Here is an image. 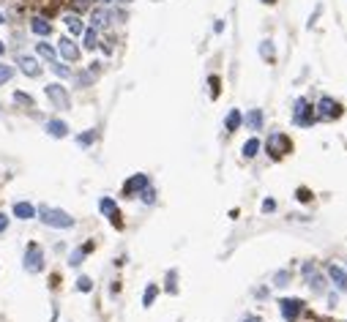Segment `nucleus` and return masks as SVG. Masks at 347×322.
I'll return each mask as SVG.
<instances>
[{"mask_svg": "<svg viewBox=\"0 0 347 322\" xmlns=\"http://www.w3.org/2000/svg\"><path fill=\"white\" fill-rule=\"evenodd\" d=\"M36 216L44 227H49V230H71V227L77 224V219L71 216L69 210H61V207H52V205H38Z\"/></svg>", "mask_w": 347, "mask_h": 322, "instance_id": "nucleus-1", "label": "nucleus"}, {"mask_svg": "<svg viewBox=\"0 0 347 322\" xmlns=\"http://www.w3.org/2000/svg\"><path fill=\"white\" fill-rule=\"evenodd\" d=\"M44 262H46V257H44V249H41V243L38 240H30L28 246H25V254H22V267H25V273H41L44 271Z\"/></svg>", "mask_w": 347, "mask_h": 322, "instance_id": "nucleus-2", "label": "nucleus"}, {"mask_svg": "<svg viewBox=\"0 0 347 322\" xmlns=\"http://www.w3.org/2000/svg\"><path fill=\"white\" fill-rule=\"evenodd\" d=\"M292 123L301 126V129H309V126H315V123H317L315 104H309L306 98H295V104H292Z\"/></svg>", "mask_w": 347, "mask_h": 322, "instance_id": "nucleus-3", "label": "nucleus"}, {"mask_svg": "<svg viewBox=\"0 0 347 322\" xmlns=\"http://www.w3.org/2000/svg\"><path fill=\"white\" fill-rule=\"evenodd\" d=\"M44 93H46V98H49V104L55 106V110H61V112L71 110V93L66 90L61 82H49L44 88Z\"/></svg>", "mask_w": 347, "mask_h": 322, "instance_id": "nucleus-4", "label": "nucleus"}, {"mask_svg": "<svg viewBox=\"0 0 347 322\" xmlns=\"http://www.w3.org/2000/svg\"><path fill=\"white\" fill-rule=\"evenodd\" d=\"M17 69L25 74L28 79H38L44 74V69H41V60L38 58H33V55H25V52H19L17 55Z\"/></svg>", "mask_w": 347, "mask_h": 322, "instance_id": "nucleus-5", "label": "nucleus"}, {"mask_svg": "<svg viewBox=\"0 0 347 322\" xmlns=\"http://www.w3.org/2000/svg\"><path fill=\"white\" fill-rule=\"evenodd\" d=\"M58 55H61L63 60H69V63H77L79 58H82V49H79V44H74V38L71 36H61L55 44Z\"/></svg>", "mask_w": 347, "mask_h": 322, "instance_id": "nucleus-6", "label": "nucleus"}, {"mask_svg": "<svg viewBox=\"0 0 347 322\" xmlns=\"http://www.w3.org/2000/svg\"><path fill=\"white\" fill-rule=\"evenodd\" d=\"M315 112H317V120H336L342 115V106H339V101H333L331 96H323L315 104Z\"/></svg>", "mask_w": 347, "mask_h": 322, "instance_id": "nucleus-7", "label": "nucleus"}, {"mask_svg": "<svg viewBox=\"0 0 347 322\" xmlns=\"http://www.w3.org/2000/svg\"><path fill=\"white\" fill-rule=\"evenodd\" d=\"M290 147H292V145H290V137H287V134H279V131H273L271 137H268V142H265V150H268L273 158L290 153Z\"/></svg>", "mask_w": 347, "mask_h": 322, "instance_id": "nucleus-8", "label": "nucleus"}, {"mask_svg": "<svg viewBox=\"0 0 347 322\" xmlns=\"http://www.w3.org/2000/svg\"><path fill=\"white\" fill-rule=\"evenodd\" d=\"M279 308H282V317L287 319V322H295L298 317L304 314V300L301 298H282L279 300Z\"/></svg>", "mask_w": 347, "mask_h": 322, "instance_id": "nucleus-9", "label": "nucleus"}, {"mask_svg": "<svg viewBox=\"0 0 347 322\" xmlns=\"http://www.w3.org/2000/svg\"><path fill=\"white\" fill-rule=\"evenodd\" d=\"M148 186H151V178L145 172H137V175H131L123 183V197H139V191L148 189Z\"/></svg>", "mask_w": 347, "mask_h": 322, "instance_id": "nucleus-10", "label": "nucleus"}, {"mask_svg": "<svg viewBox=\"0 0 347 322\" xmlns=\"http://www.w3.org/2000/svg\"><path fill=\"white\" fill-rule=\"evenodd\" d=\"M11 216L17 221H30V219H36V205L28 202V199H19V202L11 205Z\"/></svg>", "mask_w": 347, "mask_h": 322, "instance_id": "nucleus-11", "label": "nucleus"}, {"mask_svg": "<svg viewBox=\"0 0 347 322\" xmlns=\"http://www.w3.org/2000/svg\"><path fill=\"white\" fill-rule=\"evenodd\" d=\"M98 210H102L115 227H121V210H118V202L112 197H102V199H98Z\"/></svg>", "mask_w": 347, "mask_h": 322, "instance_id": "nucleus-12", "label": "nucleus"}, {"mask_svg": "<svg viewBox=\"0 0 347 322\" xmlns=\"http://www.w3.org/2000/svg\"><path fill=\"white\" fill-rule=\"evenodd\" d=\"M44 131L49 134L52 139H66L69 137V123H66V120H61V118H52V120H46L44 123Z\"/></svg>", "mask_w": 347, "mask_h": 322, "instance_id": "nucleus-13", "label": "nucleus"}, {"mask_svg": "<svg viewBox=\"0 0 347 322\" xmlns=\"http://www.w3.org/2000/svg\"><path fill=\"white\" fill-rule=\"evenodd\" d=\"M52 30H55V28H52V22H49L46 17H33V19H30V33H33V36L49 38Z\"/></svg>", "mask_w": 347, "mask_h": 322, "instance_id": "nucleus-14", "label": "nucleus"}, {"mask_svg": "<svg viewBox=\"0 0 347 322\" xmlns=\"http://www.w3.org/2000/svg\"><path fill=\"white\" fill-rule=\"evenodd\" d=\"M36 58L46 60V63H55V60H58L55 44H49V41H44V38H38V41H36Z\"/></svg>", "mask_w": 347, "mask_h": 322, "instance_id": "nucleus-15", "label": "nucleus"}, {"mask_svg": "<svg viewBox=\"0 0 347 322\" xmlns=\"http://www.w3.org/2000/svg\"><path fill=\"white\" fill-rule=\"evenodd\" d=\"M110 19H112V11L110 9H93L90 11V28H96V30H102V28H107L110 25Z\"/></svg>", "mask_w": 347, "mask_h": 322, "instance_id": "nucleus-16", "label": "nucleus"}, {"mask_svg": "<svg viewBox=\"0 0 347 322\" xmlns=\"http://www.w3.org/2000/svg\"><path fill=\"white\" fill-rule=\"evenodd\" d=\"M63 25L71 36H82V30H85V22L79 14H63Z\"/></svg>", "mask_w": 347, "mask_h": 322, "instance_id": "nucleus-17", "label": "nucleus"}, {"mask_svg": "<svg viewBox=\"0 0 347 322\" xmlns=\"http://www.w3.org/2000/svg\"><path fill=\"white\" fill-rule=\"evenodd\" d=\"M241 126H243L241 110H230V112H227V118H224V131H227V134H235Z\"/></svg>", "mask_w": 347, "mask_h": 322, "instance_id": "nucleus-18", "label": "nucleus"}, {"mask_svg": "<svg viewBox=\"0 0 347 322\" xmlns=\"http://www.w3.org/2000/svg\"><path fill=\"white\" fill-rule=\"evenodd\" d=\"M328 279L336 284V290H347V271H342L339 265H328Z\"/></svg>", "mask_w": 347, "mask_h": 322, "instance_id": "nucleus-19", "label": "nucleus"}, {"mask_svg": "<svg viewBox=\"0 0 347 322\" xmlns=\"http://www.w3.org/2000/svg\"><path fill=\"white\" fill-rule=\"evenodd\" d=\"M243 123L249 126L252 131H263V123H265L263 110H249V112H246V118H243Z\"/></svg>", "mask_w": 347, "mask_h": 322, "instance_id": "nucleus-20", "label": "nucleus"}, {"mask_svg": "<svg viewBox=\"0 0 347 322\" xmlns=\"http://www.w3.org/2000/svg\"><path fill=\"white\" fill-rule=\"evenodd\" d=\"M90 249H93V243H85V246H79V249H74V251L69 254V265L71 267H79V265L85 262V257H88Z\"/></svg>", "mask_w": 347, "mask_h": 322, "instance_id": "nucleus-21", "label": "nucleus"}, {"mask_svg": "<svg viewBox=\"0 0 347 322\" xmlns=\"http://www.w3.org/2000/svg\"><path fill=\"white\" fill-rule=\"evenodd\" d=\"M98 44H102V41H98V30L96 28H85L82 30V46H85V49H96Z\"/></svg>", "mask_w": 347, "mask_h": 322, "instance_id": "nucleus-22", "label": "nucleus"}, {"mask_svg": "<svg viewBox=\"0 0 347 322\" xmlns=\"http://www.w3.org/2000/svg\"><path fill=\"white\" fill-rule=\"evenodd\" d=\"M306 281H309V290L315 292V295H323V292H325V279L320 276L317 271H312L309 276H306Z\"/></svg>", "mask_w": 347, "mask_h": 322, "instance_id": "nucleus-23", "label": "nucleus"}, {"mask_svg": "<svg viewBox=\"0 0 347 322\" xmlns=\"http://www.w3.org/2000/svg\"><path fill=\"white\" fill-rule=\"evenodd\" d=\"M96 139H98V129H88V131L77 134V145H79V147H90Z\"/></svg>", "mask_w": 347, "mask_h": 322, "instance_id": "nucleus-24", "label": "nucleus"}, {"mask_svg": "<svg viewBox=\"0 0 347 322\" xmlns=\"http://www.w3.org/2000/svg\"><path fill=\"white\" fill-rule=\"evenodd\" d=\"M260 147H263V142H260L257 137L246 139V142H243V158H255L257 153H260Z\"/></svg>", "mask_w": 347, "mask_h": 322, "instance_id": "nucleus-25", "label": "nucleus"}, {"mask_svg": "<svg viewBox=\"0 0 347 322\" xmlns=\"http://www.w3.org/2000/svg\"><path fill=\"white\" fill-rule=\"evenodd\" d=\"M156 298H159V284H148L145 292H142V306L151 308L153 303H156Z\"/></svg>", "mask_w": 347, "mask_h": 322, "instance_id": "nucleus-26", "label": "nucleus"}, {"mask_svg": "<svg viewBox=\"0 0 347 322\" xmlns=\"http://www.w3.org/2000/svg\"><path fill=\"white\" fill-rule=\"evenodd\" d=\"M164 290L170 295H178V271L172 267V271H167V279H164Z\"/></svg>", "mask_w": 347, "mask_h": 322, "instance_id": "nucleus-27", "label": "nucleus"}, {"mask_svg": "<svg viewBox=\"0 0 347 322\" xmlns=\"http://www.w3.org/2000/svg\"><path fill=\"white\" fill-rule=\"evenodd\" d=\"M14 104L17 106H22V110H33V96H28V93H22V90H14Z\"/></svg>", "mask_w": 347, "mask_h": 322, "instance_id": "nucleus-28", "label": "nucleus"}, {"mask_svg": "<svg viewBox=\"0 0 347 322\" xmlns=\"http://www.w3.org/2000/svg\"><path fill=\"white\" fill-rule=\"evenodd\" d=\"M14 66H9V63H3V60H0V85H9L11 79H14Z\"/></svg>", "mask_w": 347, "mask_h": 322, "instance_id": "nucleus-29", "label": "nucleus"}, {"mask_svg": "<svg viewBox=\"0 0 347 322\" xmlns=\"http://www.w3.org/2000/svg\"><path fill=\"white\" fill-rule=\"evenodd\" d=\"M49 69H52V74H55V77H61V79H69V77H71V69H69L66 63H61V60L49 63Z\"/></svg>", "mask_w": 347, "mask_h": 322, "instance_id": "nucleus-30", "label": "nucleus"}, {"mask_svg": "<svg viewBox=\"0 0 347 322\" xmlns=\"http://www.w3.org/2000/svg\"><path fill=\"white\" fill-rule=\"evenodd\" d=\"M260 55H263V60H273V58H276V49H273V41H271V38L260 41Z\"/></svg>", "mask_w": 347, "mask_h": 322, "instance_id": "nucleus-31", "label": "nucleus"}, {"mask_svg": "<svg viewBox=\"0 0 347 322\" xmlns=\"http://www.w3.org/2000/svg\"><path fill=\"white\" fill-rule=\"evenodd\" d=\"M290 279H292V273L287 271V267H284V271H276V273H273V287H287V284H290Z\"/></svg>", "mask_w": 347, "mask_h": 322, "instance_id": "nucleus-32", "label": "nucleus"}, {"mask_svg": "<svg viewBox=\"0 0 347 322\" xmlns=\"http://www.w3.org/2000/svg\"><path fill=\"white\" fill-rule=\"evenodd\" d=\"M93 82H96V74H93L90 69L77 74V85H79V88H88V85H93Z\"/></svg>", "mask_w": 347, "mask_h": 322, "instance_id": "nucleus-33", "label": "nucleus"}, {"mask_svg": "<svg viewBox=\"0 0 347 322\" xmlns=\"http://www.w3.org/2000/svg\"><path fill=\"white\" fill-rule=\"evenodd\" d=\"M77 292H93V281H90V276H79L77 279Z\"/></svg>", "mask_w": 347, "mask_h": 322, "instance_id": "nucleus-34", "label": "nucleus"}, {"mask_svg": "<svg viewBox=\"0 0 347 322\" xmlns=\"http://www.w3.org/2000/svg\"><path fill=\"white\" fill-rule=\"evenodd\" d=\"M139 199H142L145 205H153V202H156V189H153V186L142 189V191H139Z\"/></svg>", "mask_w": 347, "mask_h": 322, "instance_id": "nucleus-35", "label": "nucleus"}, {"mask_svg": "<svg viewBox=\"0 0 347 322\" xmlns=\"http://www.w3.org/2000/svg\"><path fill=\"white\" fill-rule=\"evenodd\" d=\"M208 85H211V96L219 98V85H222V79H219V77H208Z\"/></svg>", "mask_w": 347, "mask_h": 322, "instance_id": "nucleus-36", "label": "nucleus"}, {"mask_svg": "<svg viewBox=\"0 0 347 322\" xmlns=\"http://www.w3.org/2000/svg\"><path fill=\"white\" fill-rule=\"evenodd\" d=\"M9 224H11V219H9V213H3V210H0V235H3L6 230H9Z\"/></svg>", "mask_w": 347, "mask_h": 322, "instance_id": "nucleus-37", "label": "nucleus"}, {"mask_svg": "<svg viewBox=\"0 0 347 322\" xmlns=\"http://www.w3.org/2000/svg\"><path fill=\"white\" fill-rule=\"evenodd\" d=\"M276 210V199H263V213H273Z\"/></svg>", "mask_w": 347, "mask_h": 322, "instance_id": "nucleus-38", "label": "nucleus"}, {"mask_svg": "<svg viewBox=\"0 0 347 322\" xmlns=\"http://www.w3.org/2000/svg\"><path fill=\"white\" fill-rule=\"evenodd\" d=\"M298 199H301V202H309V199H312V191H309V189H298Z\"/></svg>", "mask_w": 347, "mask_h": 322, "instance_id": "nucleus-39", "label": "nucleus"}, {"mask_svg": "<svg viewBox=\"0 0 347 322\" xmlns=\"http://www.w3.org/2000/svg\"><path fill=\"white\" fill-rule=\"evenodd\" d=\"M312 271H317V267H315V262H304V267H301V273H304V276H309Z\"/></svg>", "mask_w": 347, "mask_h": 322, "instance_id": "nucleus-40", "label": "nucleus"}, {"mask_svg": "<svg viewBox=\"0 0 347 322\" xmlns=\"http://www.w3.org/2000/svg\"><path fill=\"white\" fill-rule=\"evenodd\" d=\"M213 30H216V33H222V30H224V19H216V25H213Z\"/></svg>", "mask_w": 347, "mask_h": 322, "instance_id": "nucleus-41", "label": "nucleus"}, {"mask_svg": "<svg viewBox=\"0 0 347 322\" xmlns=\"http://www.w3.org/2000/svg\"><path fill=\"white\" fill-rule=\"evenodd\" d=\"M243 322H263V319H260V317H255V314H249V317H246Z\"/></svg>", "mask_w": 347, "mask_h": 322, "instance_id": "nucleus-42", "label": "nucleus"}, {"mask_svg": "<svg viewBox=\"0 0 347 322\" xmlns=\"http://www.w3.org/2000/svg\"><path fill=\"white\" fill-rule=\"evenodd\" d=\"M3 55H6V44L0 41V58H3Z\"/></svg>", "mask_w": 347, "mask_h": 322, "instance_id": "nucleus-43", "label": "nucleus"}, {"mask_svg": "<svg viewBox=\"0 0 347 322\" xmlns=\"http://www.w3.org/2000/svg\"><path fill=\"white\" fill-rule=\"evenodd\" d=\"M0 25H6V17H3V11H0Z\"/></svg>", "mask_w": 347, "mask_h": 322, "instance_id": "nucleus-44", "label": "nucleus"}, {"mask_svg": "<svg viewBox=\"0 0 347 322\" xmlns=\"http://www.w3.org/2000/svg\"><path fill=\"white\" fill-rule=\"evenodd\" d=\"M115 3H131V0H115Z\"/></svg>", "mask_w": 347, "mask_h": 322, "instance_id": "nucleus-45", "label": "nucleus"}, {"mask_svg": "<svg viewBox=\"0 0 347 322\" xmlns=\"http://www.w3.org/2000/svg\"><path fill=\"white\" fill-rule=\"evenodd\" d=\"M263 3H276V0H263Z\"/></svg>", "mask_w": 347, "mask_h": 322, "instance_id": "nucleus-46", "label": "nucleus"}]
</instances>
